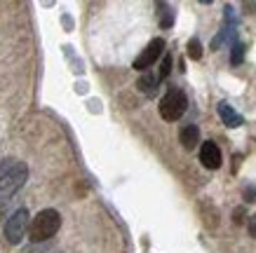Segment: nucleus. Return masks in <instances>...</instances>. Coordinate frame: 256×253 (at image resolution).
Returning a JSON list of instances; mask_svg holds the SVG:
<instances>
[{
	"instance_id": "1",
	"label": "nucleus",
	"mask_w": 256,
	"mask_h": 253,
	"mask_svg": "<svg viewBox=\"0 0 256 253\" xmlns=\"http://www.w3.org/2000/svg\"><path fill=\"white\" fill-rule=\"evenodd\" d=\"M28 178V167L24 162H10V167L5 169V174L0 176V204H5L14 197L16 192L24 188Z\"/></svg>"
},
{
	"instance_id": "2",
	"label": "nucleus",
	"mask_w": 256,
	"mask_h": 253,
	"mask_svg": "<svg viewBox=\"0 0 256 253\" xmlns=\"http://www.w3.org/2000/svg\"><path fill=\"white\" fill-rule=\"evenodd\" d=\"M59 228H62V216H59V211H56V209H42L31 221L28 235H31V239L36 244H40V242H47V239L54 237L56 232H59Z\"/></svg>"
},
{
	"instance_id": "3",
	"label": "nucleus",
	"mask_w": 256,
	"mask_h": 253,
	"mask_svg": "<svg viewBox=\"0 0 256 253\" xmlns=\"http://www.w3.org/2000/svg\"><path fill=\"white\" fill-rule=\"evenodd\" d=\"M28 230H31V214L24 207L16 209L5 223V237H8L10 244H22V239L26 237Z\"/></svg>"
},
{
	"instance_id": "4",
	"label": "nucleus",
	"mask_w": 256,
	"mask_h": 253,
	"mask_svg": "<svg viewBox=\"0 0 256 253\" xmlns=\"http://www.w3.org/2000/svg\"><path fill=\"white\" fill-rule=\"evenodd\" d=\"M186 106H188L186 94L181 92V89H172V92H167L162 96V101H160V115H162V120H167V122H176L178 117L186 113Z\"/></svg>"
},
{
	"instance_id": "5",
	"label": "nucleus",
	"mask_w": 256,
	"mask_h": 253,
	"mask_svg": "<svg viewBox=\"0 0 256 253\" xmlns=\"http://www.w3.org/2000/svg\"><path fill=\"white\" fill-rule=\"evenodd\" d=\"M162 54H164V40L162 38L150 40V42L146 45V49L134 59V68L136 70H148L158 59H160V56H162Z\"/></svg>"
},
{
	"instance_id": "6",
	"label": "nucleus",
	"mask_w": 256,
	"mask_h": 253,
	"mask_svg": "<svg viewBox=\"0 0 256 253\" xmlns=\"http://www.w3.org/2000/svg\"><path fill=\"white\" fill-rule=\"evenodd\" d=\"M200 162H202V167H207V169L221 167L224 157H221V150H218V146L214 141H204L200 146Z\"/></svg>"
},
{
	"instance_id": "7",
	"label": "nucleus",
	"mask_w": 256,
	"mask_h": 253,
	"mask_svg": "<svg viewBox=\"0 0 256 253\" xmlns=\"http://www.w3.org/2000/svg\"><path fill=\"white\" fill-rule=\"evenodd\" d=\"M218 117H221V122H224L226 127H230V129L242 127V115L238 113V110H233V106H228L226 101L218 103Z\"/></svg>"
},
{
	"instance_id": "8",
	"label": "nucleus",
	"mask_w": 256,
	"mask_h": 253,
	"mask_svg": "<svg viewBox=\"0 0 256 253\" xmlns=\"http://www.w3.org/2000/svg\"><path fill=\"white\" fill-rule=\"evenodd\" d=\"M181 146L186 148V150H193L198 143H200V129L195 127V124H188V127H184L181 129Z\"/></svg>"
},
{
	"instance_id": "9",
	"label": "nucleus",
	"mask_w": 256,
	"mask_h": 253,
	"mask_svg": "<svg viewBox=\"0 0 256 253\" xmlns=\"http://www.w3.org/2000/svg\"><path fill=\"white\" fill-rule=\"evenodd\" d=\"M158 84H160V77L153 75V73H144L139 80V89L144 94H148V96H153L158 92Z\"/></svg>"
},
{
	"instance_id": "10",
	"label": "nucleus",
	"mask_w": 256,
	"mask_h": 253,
	"mask_svg": "<svg viewBox=\"0 0 256 253\" xmlns=\"http://www.w3.org/2000/svg\"><path fill=\"white\" fill-rule=\"evenodd\" d=\"M188 56H190V59H195V61L202 56V45H200V40H198V38L188 40Z\"/></svg>"
},
{
	"instance_id": "11",
	"label": "nucleus",
	"mask_w": 256,
	"mask_h": 253,
	"mask_svg": "<svg viewBox=\"0 0 256 253\" xmlns=\"http://www.w3.org/2000/svg\"><path fill=\"white\" fill-rule=\"evenodd\" d=\"M158 7L162 9V12H160V14H162V21H160V23H162V28H170L172 23H174V14H172L170 7H167V5H162V2H160Z\"/></svg>"
},
{
	"instance_id": "12",
	"label": "nucleus",
	"mask_w": 256,
	"mask_h": 253,
	"mask_svg": "<svg viewBox=\"0 0 256 253\" xmlns=\"http://www.w3.org/2000/svg\"><path fill=\"white\" fill-rule=\"evenodd\" d=\"M172 73V56L170 54H164V59H162V66H160V73H158V77L160 80H164V77Z\"/></svg>"
},
{
	"instance_id": "13",
	"label": "nucleus",
	"mask_w": 256,
	"mask_h": 253,
	"mask_svg": "<svg viewBox=\"0 0 256 253\" xmlns=\"http://www.w3.org/2000/svg\"><path fill=\"white\" fill-rule=\"evenodd\" d=\"M242 56H244V47H242V42H235V45H233V54H230V61H233V63H242Z\"/></svg>"
},
{
	"instance_id": "14",
	"label": "nucleus",
	"mask_w": 256,
	"mask_h": 253,
	"mask_svg": "<svg viewBox=\"0 0 256 253\" xmlns=\"http://www.w3.org/2000/svg\"><path fill=\"white\" fill-rule=\"evenodd\" d=\"M247 228H249V235L256 239V216H252V218H249V225H247Z\"/></svg>"
}]
</instances>
